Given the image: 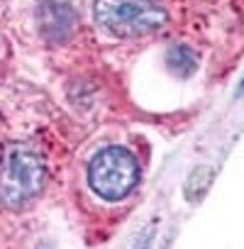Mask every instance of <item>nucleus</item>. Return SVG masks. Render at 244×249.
<instances>
[{
	"mask_svg": "<svg viewBox=\"0 0 244 249\" xmlns=\"http://www.w3.org/2000/svg\"><path fill=\"white\" fill-rule=\"evenodd\" d=\"M242 90H244V83H242Z\"/></svg>",
	"mask_w": 244,
	"mask_h": 249,
	"instance_id": "obj_5",
	"label": "nucleus"
},
{
	"mask_svg": "<svg viewBox=\"0 0 244 249\" xmlns=\"http://www.w3.org/2000/svg\"><path fill=\"white\" fill-rule=\"evenodd\" d=\"M169 66H171V71H176L178 76H191V73L195 71V66H198L193 49H188V47H183V44L174 47V49L169 52Z\"/></svg>",
	"mask_w": 244,
	"mask_h": 249,
	"instance_id": "obj_4",
	"label": "nucleus"
},
{
	"mask_svg": "<svg viewBox=\"0 0 244 249\" xmlns=\"http://www.w3.org/2000/svg\"><path fill=\"white\" fill-rule=\"evenodd\" d=\"M139 183V161L125 147H103L88 161V186L103 200L127 198Z\"/></svg>",
	"mask_w": 244,
	"mask_h": 249,
	"instance_id": "obj_3",
	"label": "nucleus"
},
{
	"mask_svg": "<svg viewBox=\"0 0 244 249\" xmlns=\"http://www.w3.org/2000/svg\"><path fill=\"white\" fill-rule=\"evenodd\" d=\"M95 22L117 39H139L159 32L169 13L152 0H95Z\"/></svg>",
	"mask_w": 244,
	"mask_h": 249,
	"instance_id": "obj_2",
	"label": "nucleus"
},
{
	"mask_svg": "<svg viewBox=\"0 0 244 249\" xmlns=\"http://www.w3.org/2000/svg\"><path fill=\"white\" fill-rule=\"evenodd\" d=\"M47 181V161L30 142L8 144L0 157V205L10 210L32 203Z\"/></svg>",
	"mask_w": 244,
	"mask_h": 249,
	"instance_id": "obj_1",
	"label": "nucleus"
}]
</instances>
